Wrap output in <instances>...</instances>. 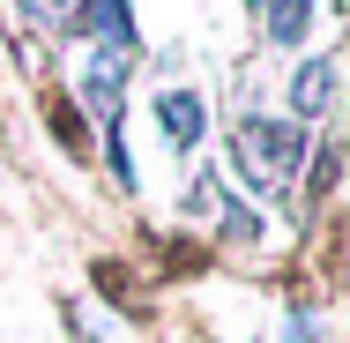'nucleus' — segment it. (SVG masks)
Returning <instances> with one entry per match:
<instances>
[{"label":"nucleus","instance_id":"nucleus-1","mask_svg":"<svg viewBox=\"0 0 350 343\" xmlns=\"http://www.w3.org/2000/svg\"><path fill=\"white\" fill-rule=\"evenodd\" d=\"M231 157L246 164V179L261 194H276L283 179L298 172V120H239L231 127Z\"/></svg>","mask_w":350,"mask_h":343},{"label":"nucleus","instance_id":"nucleus-4","mask_svg":"<svg viewBox=\"0 0 350 343\" xmlns=\"http://www.w3.org/2000/svg\"><path fill=\"white\" fill-rule=\"evenodd\" d=\"M23 8H30L38 23H68V15H75V8H82V0H23Z\"/></svg>","mask_w":350,"mask_h":343},{"label":"nucleus","instance_id":"nucleus-3","mask_svg":"<svg viewBox=\"0 0 350 343\" xmlns=\"http://www.w3.org/2000/svg\"><path fill=\"white\" fill-rule=\"evenodd\" d=\"M328 97H336V60H313V68L298 75L291 105H298V120H321V112H328Z\"/></svg>","mask_w":350,"mask_h":343},{"label":"nucleus","instance_id":"nucleus-2","mask_svg":"<svg viewBox=\"0 0 350 343\" xmlns=\"http://www.w3.org/2000/svg\"><path fill=\"white\" fill-rule=\"evenodd\" d=\"M157 135L172 142V149H194V142H202V105H194L187 90H179V97L164 90V97H157Z\"/></svg>","mask_w":350,"mask_h":343}]
</instances>
